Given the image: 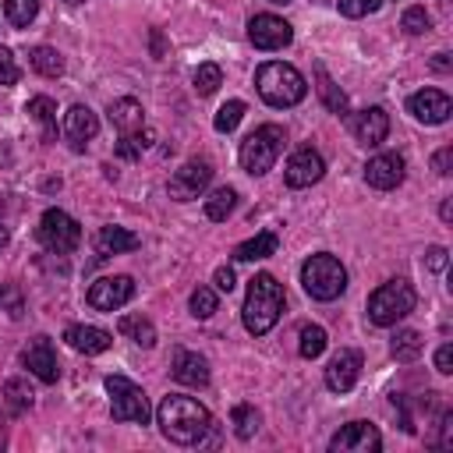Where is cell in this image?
I'll use <instances>...</instances> for the list:
<instances>
[{
	"label": "cell",
	"mask_w": 453,
	"mask_h": 453,
	"mask_svg": "<svg viewBox=\"0 0 453 453\" xmlns=\"http://www.w3.org/2000/svg\"><path fill=\"white\" fill-rule=\"evenodd\" d=\"M170 375L180 386H205L209 382V361L202 354H195V350L177 347L173 350V361H170Z\"/></svg>",
	"instance_id": "obj_19"
},
{
	"label": "cell",
	"mask_w": 453,
	"mask_h": 453,
	"mask_svg": "<svg viewBox=\"0 0 453 453\" xmlns=\"http://www.w3.org/2000/svg\"><path fill=\"white\" fill-rule=\"evenodd\" d=\"M365 180L379 191H393L396 184H403V159L396 152H379L365 163Z\"/></svg>",
	"instance_id": "obj_17"
},
{
	"label": "cell",
	"mask_w": 453,
	"mask_h": 453,
	"mask_svg": "<svg viewBox=\"0 0 453 453\" xmlns=\"http://www.w3.org/2000/svg\"><path fill=\"white\" fill-rule=\"evenodd\" d=\"M21 361L42 382H57L60 379V365H57V350H53L50 336H32L28 347H25V354H21Z\"/></svg>",
	"instance_id": "obj_15"
},
{
	"label": "cell",
	"mask_w": 453,
	"mask_h": 453,
	"mask_svg": "<svg viewBox=\"0 0 453 453\" xmlns=\"http://www.w3.org/2000/svg\"><path fill=\"white\" fill-rule=\"evenodd\" d=\"M234 205H237V191H234V188H216V191L205 198V216H209L212 223H223V219L234 212Z\"/></svg>",
	"instance_id": "obj_30"
},
{
	"label": "cell",
	"mask_w": 453,
	"mask_h": 453,
	"mask_svg": "<svg viewBox=\"0 0 453 453\" xmlns=\"http://www.w3.org/2000/svg\"><path fill=\"white\" fill-rule=\"evenodd\" d=\"M435 372H442V375L453 372V347H449V343H442V347L435 350Z\"/></svg>",
	"instance_id": "obj_46"
},
{
	"label": "cell",
	"mask_w": 453,
	"mask_h": 453,
	"mask_svg": "<svg viewBox=\"0 0 453 453\" xmlns=\"http://www.w3.org/2000/svg\"><path fill=\"white\" fill-rule=\"evenodd\" d=\"M212 283H216V290H219V294H230V290L237 287V276H234V269H230V265H219V269L212 273Z\"/></svg>",
	"instance_id": "obj_44"
},
{
	"label": "cell",
	"mask_w": 453,
	"mask_h": 453,
	"mask_svg": "<svg viewBox=\"0 0 453 453\" xmlns=\"http://www.w3.org/2000/svg\"><path fill=\"white\" fill-rule=\"evenodd\" d=\"M35 237L46 251L53 255H71L78 244H81V226L78 219H71L64 209H46L39 226H35Z\"/></svg>",
	"instance_id": "obj_7"
},
{
	"label": "cell",
	"mask_w": 453,
	"mask_h": 453,
	"mask_svg": "<svg viewBox=\"0 0 453 453\" xmlns=\"http://www.w3.org/2000/svg\"><path fill=\"white\" fill-rule=\"evenodd\" d=\"M152 142V131L149 127H142L138 134H120V142H117V156L120 159H138L142 156V149Z\"/></svg>",
	"instance_id": "obj_38"
},
{
	"label": "cell",
	"mask_w": 453,
	"mask_h": 453,
	"mask_svg": "<svg viewBox=\"0 0 453 453\" xmlns=\"http://www.w3.org/2000/svg\"><path fill=\"white\" fill-rule=\"evenodd\" d=\"M439 216H442V219H449V216H453V202H449V198L442 202V209H439Z\"/></svg>",
	"instance_id": "obj_48"
},
{
	"label": "cell",
	"mask_w": 453,
	"mask_h": 453,
	"mask_svg": "<svg viewBox=\"0 0 453 453\" xmlns=\"http://www.w3.org/2000/svg\"><path fill=\"white\" fill-rule=\"evenodd\" d=\"M414 301H418V294L407 280H389L368 294V319H372V326H396L400 319H407L414 311Z\"/></svg>",
	"instance_id": "obj_6"
},
{
	"label": "cell",
	"mask_w": 453,
	"mask_h": 453,
	"mask_svg": "<svg viewBox=\"0 0 453 453\" xmlns=\"http://www.w3.org/2000/svg\"><path fill=\"white\" fill-rule=\"evenodd\" d=\"M64 340H67L71 350L88 354V357L110 350V343H113V336H110L106 329H99V326H67V329H64Z\"/></svg>",
	"instance_id": "obj_22"
},
{
	"label": "cell",
	"mask_w": 453,
	"mask_h": 453,
	"mask_svg": "<svg viewBox=\"0 0 453 453\" xmlns=\"http://www.w3.org/2000/svg\"><path fill=\"white\" fill-rule=\"evenodd\" d=\"M4 14L14 28H28L32 18L39 14V0H4Z\"/></svg>",
	"instance_id": "obj_34"
},
{
	"label": "cell",
	"mask_w": 453,
	"mask_h": 453,
	"mask_svg": "<svg viewBox=\"0 0 453 453\" xmlns=\"http://www.w3.org/2000/svg\"><path fill=\"white\" fill-rule=\"evenodd\" d=\"M28 64L32 71H39L42 78H60L64 74V57L53 46H32L28 50Z\"/></svg>",
	"instance_id": "obj_27"
},
{
	"label": "cell",
	"mask_w": 453,
	"mask_h": 453,
	"mask_svg": "<svg viewBox=\"0 0 453 453\" xmlns=\"http://www.w3.org/2000/svg\"><path fill=\"white\" fill-rule=\"evenodd\" d=\"M326 343H329V340H326V329H322V326H311V322L301 326V336H297V350H301V357H308V361L319 357V354L326 350Z\"/></svg>",
	"instance_id": "obj_33"
},
{
	"label": "cell",
	"mask_w": 453,
	"mask_h": 453,
	"mask_svg": "<svg viewBox=\"0 0 453 453\" xmlns=\"http://www.w3.org/2000/svg\"><path fill=\"white\" fill-rule=\"evenodd\" d=\"M216 304H219V297H216L212 287H195L191 290V315L195 319H209L216 311Z\"/></svg>",
	"instance_id": "obj_39"
},
{
	"label": "cell",
	"mask_w": 453,
	"mask_h": 453,
	"mask_svg": "<svg viewBox=\"0 0 453 453\" xmlns=\"http://www.w3.org/2000/svg\"><path fill=\"white\" fill-rule=\"evenodd\" d=\"M209 180H212V163L209 159H188L180 170H173L166 191L173 202H191L209 188Z\"/></svg>",
	"instance_id": "obj_9"
},
{
	"label": "cell",
	"mask_w": 453,
	"mask_h": 453,
	"mask_svg": "<svg viewBox=\"0 0 453 453\" xmlns=\"http://www.w3.org/2000/svg\"><path fill=\"white\" fill-rule=\"evenodd\" d=\"M322 173H326V159H322L311 145H301V149L287 159L283 180H287V188H311V184L322 180Z\"/></svg>",
	"instance_id": "obj_13"
},
{
	"label": "cell",
	"mask_w": 453,
	"mask_h": 453,
	"mask_svg": "<svg viewBox=\"0 0 453 453\" xmlns=\"http://www.w3.org/2000/svg\"><path fill=\"white\" fill-rule=\"evenodd\" d=\"M142 244L138 234L124 230V226H99L96 237H92V248H96V258H110V255H124V251H134Z\"/></svg>",
	"instance_id": "obj_21"
},
{
	"label": "cell",
	"mask_w": 453,
	"mask_h": 453,
	"mask_svg": "<svg viewBox=\"0 0 453 453\" xmlns=\"http://www.w3.org/2000/svg\"><path fill=\"white\" fill-rule=\"evenodd\" d=\"M446 262H449V251H446V248H439V244H435V248H428V251H425V265H428L432 273H442V269H446Z\"/></svg>",
	"instance_id": "obj_45"
},
{
	"label": "cell",
	"mask_w": 453,
	"mask_h": 453,
	"mask_svg": "<svg viewBox=\"0 0 453 453\" xmlns=\"http://www.w3.org/2000/svg\"><path fill=\"white\" fill-rule=\"evenodd\" d=\"M67 4H81V0H67Z\"/></svg>",
	"instance_id": "obj_51"
},
{
	"label": "cell",
	"mask_w": 453,
	"mask_h": 453,
	"mask_svg": "<svg viewBox=\"0 0 453 453\" xmlns=\"http://www.w3.org/2000/svg\"><path fill=\"white\" fill-rule=\"evenodd\" d=\"M382 446V435L368 421H350L329 439V453H375Z\"/></svg>",
	"instance_id": "obj_11"
},
{
	"label": "cell",
	"mask_w": 453,
	"mask_h": 453,
	"mask_svg": "<svg viewBox=\"0 0 453 453\" xmlns=\"http://www.w3.org/2000/svg\"><path fill=\"white\" fill-rule=\"evenodd\" d=\"M18 64H14V57H11V50L7 46H0V85H14L18 81Z\"/></svg>",
	"instance_id": "obj_42"
},
{
	"label": "cell",
	"mask_w": 453,
	"mask_h": 453,
	"mask_svg": "<svg viewBox=\"0 0 453 453\" xmlns=\"http://www.w3.org/2000/svg\"><path fill=\"white\" fill-rule=\"evenodd\" d=\"M283 142H287V134H283L280 124H258V127L241 142V152H237L244 173L262 177L265 170H273V163H276L280 152H283Z\"/></svg>",
	"instance_id": "obj_5"
},
{
	"label": "cell",
	"mask_w": 453,
	"mask_h": 453,
	"mask_svg": "<svg viewBox=\"0 0 453 453\" xmlns=\"http://www.w3.org/2000/svg\"><path fill=\"white\" fill-rule=\"evenodd\" d=\"M219 85H223L219 64H198V71H195V92L198 96H212Z\"/></svg>",
	"instance_id": "obj_37"
},
{
	"label": "cell",
	"mask_w": 453,
	"mask_h": 453,
	"mask_svg": "<svg viewBox=\"0 0 453 453\" xmlns=\"http://www.w3.org/2000/svg\"><path fill=\"white\" fill-rule=\"evenodd\" d=\"M357 375H361V354L357 350H340L326 368V386L333 393H347V389H354Z\"/></svg>",
	"instance_id": "obj_20"
},
{
	"label": "cell",
	"mask_w": 453,
	"mask_h": 453,
	"mask_svg": "<svg viewBox=\"0 0 453 453\" xmlns=\"http://www.w3.org/2000/svg\"><path fill=\"white\" fill-rule=\"evenodd\" d=\"M106 393H110V411L117 421H131V425L149 421V400L142 386H134L127 375H106Z\"/></svg>",
	"instance_id": "obj_8"
},
{
	"label": "cell",
	"mask_w": 453,
	"mask_h": 453,
	"mask_svg": "<svg viewBox=\"0 0 453 453\" xmlns=\"http://www.w3.org/2000/svg\"><path fill=\"white\" fill-rule=\"evenodd\" d=\"M106 113H110V124H113L120 134H138V131L145 127V110H142V103L131 99V96L113 99Z\"/></svg>",
	"instance_id": "obj_23"
},
{
	"label": "cell",
	"mask_w": 453,
	"mask_h": 453,
	"mask_svg": "<svg viewBox=\"0 0 453 453\" xmlns=\"http://www.w3.org/2000/svg\"><path fill=\"white\" fill-rule=\"evenodd\" d=\"M117 333L120 336H127L131 343H138V347H156V326L145 319V315H120V322H117Z\"/></svg>",
	"instance_id": "obj_25"
},
{
	"label": "cell",
	"mask_w": 453,
	"mask_h": 453,
	"mask_svg": "<svg viewBox=\"0 0 453 453\" xmlns=\"http://www.w3.org/2000/svg\"><path fill=\"white\" fill-rule=\"evenodd\" d=\"M407 113H411L414 120H421V124H446L449 113H453V103H449V96L439 92V88H421V92H414V96L407 99Z\"/></svg>",
	"instance_id": "obj_14"
},
{
	"label": "cell",
	"mask_w": 453,
	"mask_h": 453,
	"mask_svg": "<svg viewBox=\"0 0 453 453\" xmlns=\"http://www.w3.org/2000/svg\"><path fill=\"white\" fill-rule=\"evenodd\" d=\"M4 403H7V411H11L14 418L32 407V389L25 386V379H7V382H4Z\"/></svg>",
	"instance_id": "obj_32"
},
{
	"label": "cell",
	"mask_w": 453,
	"mask_h": 453,
	"mask_svg": "<svg viewBox=\"0 0 453 453\" xmlns=\"http://www.w3.org/2000/svg\"><path fill=\"white\" fill-rule=\"evenodd\" d=\"M336 7L343 18H365V14H375L382 0H336Z\"/></svg>",
	"instance_id": "obj_41"
},
{
	"label": "cell",
	"mask_w": 453,
	"mask_h": 453,
	"mask_svg": "<svg viewBox=\"0 0 453 453\" xmlns=\"http://www.w3.org/2000/svg\"><path fill=\"white\" fill-rule=\"evenodd\" d=\"M315 81H319V96H322V103L333 110V113H347V96H343V88L326 74V67L322 64H315Z\"/></svg>",
	"instance_id": "obj_28"
},
{
	"label": "cell",
	"mask_w": 453,
	"mask_h": 453,
	"mask_svg": "<svg viewBox=\"0 0 453 453\" xmlns=\"http://www.w3.org/2000/svg\"><path fill=\"white\" fill-rule=\"evenodd\" d=\"M421 347H425V340H421V333L418 329H400V333H393V340H389V354L396 357V361H414L418 354H421Z\"/></svg>",
	"instance_id": "obj_29"
},
{
	"label": "cell",
	"mask_w": 453,
	"mask_h": 453,
	"mask_svg": "<svg viewBox=\"0 0 453 453\" xmlns=\"http://www.w3.org/2000/svg\"><path fill=\"white\" fill-rule=\"evenodd\" d=\"M230 425H234V435H237V439H251V435L258 432V425H262V414H258L251 403H237V407L230 411Z\"/></svg>",
	"instance_id": "obj_31"
},
{
	"label": "cell",
	"mask_w": 453,
	"mask_h": 453,
	"mask_svg": "<svg viewBox=\"0 0 453 453\" xmlns=\"http://www.w3.org/2000/svg\"><path fill=\"white\" fill-rule=\"evenodd\" d=\"M64 134L71 138V149H85V142H92L99 134V117L85 106V103H74L67 113H64Z\"/></svg>",
	"instance_id": "obj_18"
},
{
	"label": "cell",
	"mask_w": 453,
	"mask_h": 453,
	"mask_svg": "<svg viewBox=\"0 0 453 453\" xmlns=\"http://www.w3.org/2000/svg\"><path fill=\"white\" fill-rule=\"evenodd\" d=\"M248 39L255 50H283L294 39V28L276 14H255L248 21Z\"/></svg>",
	"instance_id": "obj_12"
},
{
	"label": "cell",
	"mask_w": 453,
	"mask_h": 453,
	"mask_svg": "<svg viewBox=\"0 0 453 453\" xmlns=\"http://www.w3.org/2000/svg\"><path fill=\"white\" fill-rule=\"evenodd\" d=\"M25 110L42 127V142H57V106H53V99L50 96H32Z\"/></svg>",
	"instance_id": "obj_26"
},
{
	"label": "cell",
	"mask_w": 453,
	"mask_h": 453,
	"mask_svg": "<svg viewBox=\"0 0 453 453\" xmlns=\"http://www.w3.org/2000/svg\"><path fill=\"white\" fill-rule=\"evenodd\" d=\"M7 241H11V234H7V226L0 223V248H7Z\"/></svg>",
	"instance_id": "obj_49"
},
{
	"label": "cell",
	"mask_w": 453,
	"mask_h": 453,
	"mask_svg": "<svg viewBox=\"0 0 453 453\" xmlns=\"http://www.w3.org/2000/svg\"><path fill=\"white\" fill-rule=\"evenodd\" d=\"M432 166H435L439 177H449V173H453V170H449V166H453V145H442V149L432 156Z\"/></svg>",
	"instance_id": "obj_43"
},
{
	"label": "cell",
	"mask_w": 453,
	"mask_h": 453,
	"mask_svg": "<svg viewBox=\"0 0 453 453\" xmlns=\"http://www.w3.org/2000/svg\"><path fill=\"white\" fill-rule=\"evenodd\" d=\"M276 248H280V237H276L273 230H262V234L241 241V244L234 248V258H237V262H255V258H269V255H276Z\"/></svg>",
	"instance_id": "obj_24"
},
{
	"label": "cell",
	"mask_w": 453,
	"mask_h": 453,
	"mask_svg": "<svg viewBox=\"0 0 453 453\" xmlns=\"http://www.w3.org/2000/svg\"><path fill=\"white\" fill-rule=\"evenodd\" d=\"M131 297H134L131 276H103V280H96V283L88 287V294H85V301H88L96 311H117V308H124Z\"/></svg>",
	"instance_id": "obj_10"
},
{
	"label": "cell",
	"mask_w": 453,
	"mask_h": 453,
	"mask_svg": "<svg viewBox=\"0 0 453 453\" xmlns=\"http://www.w3.org/2000/svg\"><path fill=\"white\" fill-rule=\"evenodd\" d=\"M241 117H244V103H241V99H230V103H223V106L216 110L212 127H216L219 134H230V131L241 124Z\"/></svg>",
	"instance_id": "obj_35"
},
{
	"label": "cell",
	"mask_w": 453,
	"mask_h": 453,
	"mask_svg": "<svg viewBox=\"0 0 453 453\" xmlns=\"http://www.w3.org/2000/svg\"><path fill=\"white\" fill-rule=\"evenodd\" d=\"M0 311L7 319H21L25 315V294L18 283H0Z\"/></svg>",
	"instance_id": "obj_36"
},
{
	"label": "cell",
	"mask_w": 453,
	"mask_h": 453,
	"mask_svg": "<svg viewBox=\"0 0 453 453\" xmlns=\"http://www.w3.org/2000/svg\"><path fill=\"white\" fill-rule=\"evenodd\" d=\"M301 287L308 297L315 301H336L343 290H347V269L336 255L329 251H319V255H308L304 265H301Z\"/></svg>",
	"instance_id": "obj_4"
},
{
	"label": "cell",
	"mask_w": 453,
	"mask_h": 453,
	"mask_svg": "<svg viewBox=\"0 0 453 453\" xmlns=\"http://www.w3.org/2000/svg\"><path fill=\"white\" fill-rule=\"evenodd\" d=\"M283 304H287V297H283V287L276 283V276H269V273L251 276L248 280V294H244V308H241L244 329L251 336H265L276 326Z\"/></svg>",
	"instance_id": "obj_2"
},
{
	"label": "cell",
	"mask_w": 453,
	"mask_h": 453,
	"mask_svg": "<svg viewBox=\"0 0 453 453\" xmlns=\"http://www.w3.org/2000/svg\"><path fill=\"white\" fill-rule=\"evenodd\" d=\"M255 88H258V96H262L269 106H276V110L297 106V103L308 96L304 74H301L294 64H283V60L262 64V67L255 71Z\"/></svg>",
	"instance_id": "obj_3"
},
{
	"label": "cell",
	"mask_w": 453,
	"mask_h": 453,
	"mask_svg": "<svg viewBox=\"0 0 453 453\" xmlns=\"http://www.w3.org/2000/svg\"><path fill=\"white\" fill-rule=\"evenodd\" d=\"M269 4H290V0H269Z\"/></svg>",
	"instance_id": "obj_50"
},
{
	"label": "cell",
	"mask_w": 453,
	"mask_h": 453,
	"mask_svg": "<svg viewBox=\"0 0 453 453\" xmlns=\"http://www.w3.org/2000/svg\"><path fill=\"white\" fill-rule=\"evenodd\" d=\"M432 67H435V71H446V67H449V60H446V53H435V60H432Z\"/></svg>",
	"instance_id": "obj_47"
},
{
	"label": "cell",
	"mask_w": 453,
	"mask_h": 453,
	"mask_svg": "<svg viewBox=\"0 0 453 453\" xmlns=\"http://www.w3.org/2000/svg\"><path fill=\"white\" fill-rule=\"evenodd\" d=\"M156 421H159V432L177 446H198L212 432V414L195 396H180V393L163 396Z\"/></svg>",
	"instance_id": "obj_1"
},
{
	"label": "cell",
	"mask_w": 453,
	"mask_h": 453,
	"mask_svg": "<svg viewBox=\"0 0 453 453\" xmlns=\"http://www.w3.org/2000/svg\"><path fill=\"white\" fill-rule=\"evenodd\" d=\"M350 131H354V138L361 142V145H382L386 142V134H389V113L382 110V106H368V110H361V113H354L350 117Z\"/></svg>",
	"instance_id": "obj_16"
},
{
	"label": "cell",
	"mask_w": 453,
	"mask_h": 453,
	"mask_svg": "<svg viewBox=\"0 0 453 453\" xmlns=\"http://www.w3.org/2000/svg\"><path fill=\"white\" fill-rule=\"evenodd\" d=\"M400 28H403L407 35H425V32L432 28V18L425 14V7H418V4H414V7H407V11H403Z\"/></svg>",
	"instance_id": "obj_40"
}]
</instances>
